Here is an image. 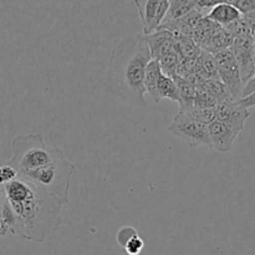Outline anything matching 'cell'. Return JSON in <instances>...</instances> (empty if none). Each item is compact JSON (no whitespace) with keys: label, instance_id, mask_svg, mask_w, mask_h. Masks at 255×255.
Masks as SVG:
<instances>
[{"label":"cell","instance_id":"cell-17","mask_svg":"<svg viewBox=\"0 0 255 255\" xmlns=\"http://www.w3.org/2000/svg\"><path fill=\"white\" fill-rule=\"evenodd\" d=\"M136 236H138V232H137V229L134 228V227L124 226L117 231L116 242L121 248H125V246H126V244Z\"/></svg>","mask_w":255,"mask_h":255},{"label":"cell","instance_id":"cell-1","mask_svg":"<svg viewBox=\"0 0 255 255\" xmlns=\"http://www.w3.org/2000/svg\"><path fill=\"white\" fill-rule=\"evenodd\" d=\"M2 187V224L6 233L42 243L60 228L64 204L17 176Z\"/></svg>","mask_w":255,"mask_h":255},{"label":"cell","instance_id":"cell-6","mask_svg":"<svg viewBox=\"0 0 255 255\" xmlns=\"http://www.w3.org/2000/svg\"><path fill=\"white\" fill-rule=\"evenodd\" d=\"M213 56L214 60H216L217 72H218L219 80L228 89L232 97L236 101H238L239 99H242L244 84L242 81L241 70H239V66L237 64V60L234 57L233 52L229 49H227L216 52V54H213Z\"/></svg>","mask_w":255,"mask_h":255},{"label":"cell","instance_id":"cell-12","mask_svg":"<svg viewBox=\"0 0 255 255\" xmlns=\"http://www.w3.org/2000/svg\"><path fill=\"white\" fill-rule=\"evenodd\" d=\"M168 99L171 101L177 102L179 105L181 99H179V92L177 89V85L174 82L173 77L162 72L159 75V79L157 81L156 87V104L161 102V100Z\"/></svg>","mask_w":255,"mask_h":255},{"label":"cell","instance_id":"cell-11","mask_svg":"<svg viewBox=\"0 0 255 255\" xmlns=\"http://www.w3.org/2000/svg\"><path fill=\"white\" fill-rule=\"evenodd\" d=\"M207 19L213 21L214 24L219 25V26L227 29L231 26L232 24L237 22L243 17V14L239 11L238 7L233 5L232 2H218V4L213 5L209 9L208 14H207Z\"/></svg>","mask_w":255,"mask_h":255},{"label":"cell","instance_id":"cell-10","mask_svg":"<svg viewBox=\"0 0 255 255\" xmlns=\"http://www.w3.org/2000/svg\"><path fill=\"white\" fill-rule=\"evenodd\" d=\"M144 39L151 51L152 60H156V61H158L161 57L177 47L174 34L166 27H159L154 32L144 35Z\"/></svg>","mask_w":255,"mask_h":255},{"label":"cell","instance_id":"cell-19","mask_svg":"<svg viewBox=\"0 0 255 255\" xmlns=\"http://www.w3.org/2000/svg\"><path fill=\"white\" fill-rule=\"evenodd\" d=\"M16 177V169L12 166H10L9 163L0 166V186H4V184L9 183V182H11L12 179H15Z\"/></svg>","mask_w":255,"mask_h":255},{"label":"cell","instance_id":"cell-15","mask_svg":"<svg viewBox=\"0 0 255 255\" xmlns=\"http://www.w3.org/2000/svg\"><path fill=\"white\" fill-rule=\"evenodd\" d=\"M162 74V69L159 66V62L156 60H151L149 64L147 65L146 74H144V90L147 94L151 96L153 102L156 104V87L157 81L159 79V75Z\"/></svg>","mask_w":255,"mask_h":255},{"label":"cell","instance_id":"cell-16","mask_svg":"<svg viewBox=\"0 0 255 255\" xmlns=\"http://www.w3.org/2000/svg\"><path fill=\"white\" fill-rule=\"evenodd\" d=\"M182 59H183V57H182V55L179 54L177 47L176 49L171 50L168 54H166L163 57H161V59L158 60L159 66H161L162 69V72L168 75V76L173 77L174 75L177 74V69H178L179 62H181Z\"/></svg>","mask_w":255,"mask_h":255},{"label":"cell","instance_id":"cell-3","mask_svg":"<svg viewBox=\"0 0 255 255\" xmlns=\"http://www.w3.org/2000/svg\"><path fill=\"white\" fill-rule=\"evenodd\" d=\"M11 149L12 156L7 163L16 169L17 174L41 168L65 156L62 149L47 144L40 133L14 137Z\"/></svg>","mask_w":255,"mask_h":255},{"label":"cell","instance_id":"cell-13","mask_svg":"<svg viewBox=\"0 0 255 255\" xmlns=\"http://www.w3.org/2000/svg\"><path fill=\"white\" fill-rule=\"evenodd\" d=\"M196 9L197 0H169V10L164 22L176 21V20L182 19V17L193 12Z\"/></svg>","mask_w":255,"mask_h":255},{"label":"cell","instance_id":"cell-4","mask_svg":"<svg viewBox=\"0 0 255 255\" xmlns=\"http://www.w3.org/2000/svg\"><path fill=\"white\" fill-rule=\"evenodd\" d=\"M76 171V166L66 158V156L24 174H17L40 191L54 196L64 206L69 203V193L71 178Z\"/></svg>","mask_w":255,"mask_h":255},{"label":"cell","instance_id":"cell-9","mask_svg":"<svg viewBox=\"0 0 255 255\" xmlns=\"http://www.w3.org/2000/svg\"><path fill=\"white\" fill-rule=\"evenodd\" d=\"M214 110H216V120L229 125L233 128L238 129L239 132L243 131L244 125L251 116L248 110L244 109L238 104V101H234V100L219 102L216 105Z\"/></svg>","mask_w":255,"mask_h":255},{"label":"cell","instance_id":"cell-2","mask_svg":"<svg viewBox=\"0 0 255 255\" xmlns=\"http://www.w3.org/2000/svg\"><path fill=\"white\" fill-rule=\"evenodd\" d=\"M152 60L143 34H134L114 47L107 67L106 87L111 94L137 107H147L144 74Z\"/></svg>","mask_w":255,"mask_h":255},{"label":"cell","instance_id":"cell-14","mask_svg":"<svg viewBox=\"0 0 255 255\" xmlns=\"http://www.w3.org/2000/svg\"><path fill=\"white\" fill-rule=\"evenodd\" d=\"M173 80L177 85L179 99H181L179 110L183 111V110L191 109L194 105V99H196V86L192 85L189 81H187L186 79H183V77L178 76V75H174Z\"/></svg>","mask_w":255,"mask_h":255},{"label":"cell","instance_id":"cell-8","mask_svg":"<svg viewBox=\"0 0 255 255\" xmlns=\"http://www.w3.org/2000/svg\"><path fill=\"white\" fill-rule=\"evenodd\" d=\"M208 133L212 148L221 153H227L233 148L241 132L219 120H214L208 125Z\"/></svg>","mask_w":255,"mask_h":255},{"label":"cell","instance_id":"cell-5","mask_svg":"<svg viewBox=\"0 0 255 255\" xmlns=\"http://www.w3.org/2000/svg\"><path fill=\"white\" fill-rule=\"evenodd\" d=\"M168 132L186 142L189 147L211 146L208 125L188 111H179L168 126Z\"/></svg>","mask_w":255,"mask_h":255},{"label":"cell","instance_id":"cell-18","mask_svg":"<svg viewBox=\"0 0 255 255\" xmlns=\"http://www.w3.org/2000/svg\"><path fill=\"white\" fill-rule=\"evenodd\" d=\"M144 248V242L143 239L139 236L133 237L128 243L125 246V252H126L127 255H139L142 253Z\"/></svg>","mask_w":255,"mask_h":255},{"label":"cell","instance_id":"cell-20","mask_svg":"<svg viewBox=\"0 0 255 255\" xmlns=\"http://www.w3.org/2000/svg\"><path fill=\"white\" fill-rule=\"evenodd\" d=\"M238 104L247 110H248L249 107H254L255 106V90L252 92V94H249V95H247V96L239 99Z\"/></svg>","mask_w":255,"mask_h":255},{"label":"cell","instance_id":"cell-21","mask_svg":"<svg viewBox=\"0 0 255 255\" xmlns=\"http://www.w3.org/2000/svg\"><path fill=\"white\" fill-rule=\"evenodd\" d=\"M254 90H255V72H254L253 76H252V79L249 80V81L247 82L246 85H244V89H243V94H242V97L247 96V95H249V94H252V92H253Z\"/></svg>","mask_w":255,"mask_h":255},{"label":"cell","instance_id":"cell-7","mask_svg":"<svg viewBox=\"0 0 255 255\" xmlns=\"http://www.w3.org/2000/svg\"><path fill=\"white\" fill-rule=\"evenodd\" d=\"M133 4L143 26V35L158 30L169 10V0H133Z\"/></svg>","mask_w":255,"mask_h":255},{"label":"cell","instance_id":"cell-22","mask_svg":"<svg viewBox=\"0 0 255 255\" xmlns=\"http://www.w3.org/2000/svg\"><path fill=\"white\" fill-rule=\"evenodd\" d=\"M6 234L4 224H2V187L0 186V237H4Z\"/></svg>","mask_w":255,"mask_h":255}]
</instances>
